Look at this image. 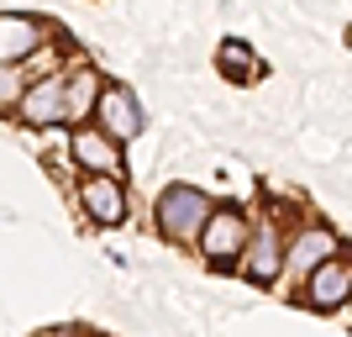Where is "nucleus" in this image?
Masks as SVG:
<instances>
[{"instance_id":"obj_8","label":"nucleus","mask_w":352,"mask_h":337,"mask_svg":"<svg viewBox=\"0 0 352 337\" xmlns=\"http://www.w3.org/2000/svg\"><path fill=\"white\" fill-rule=\"evenodd\" d=\"M74 163L89 174H121V143L100 127H79L74 132Z\"/></svg>"},{"instance_id":"obj_5","label":"nucleus","mask_w":352,"mask_h":337,"mask_svg":"<svg viewBox=\"0 0 352 337\" xmlns=\"http://www.w3.org/2000/svg\"><path fill=\"white\" fill-rule=\"evenodd\" d=\"M16 111H21V121H32V127L63 121V74H47V79H37V85H21Z\"/></svg>"},{"instance_id":"obj_2","label":"nucleus","mask_w":352,"mask_h":337,"mask_svg":"<svg viewBox=\"0 0 352 337\" xmlns=\"http://www.w3.org/2000/svg\"><path fill=\"white\" fill-rule=\"evenodd\" d=\"M347 290H352V264L347 258H321V264L305 274V306L310 311H342L347 306Z\"/></svg>"},{"instance_id":"obj_9","label":"nucleus","mask_w":352,"mask_h":337,"mask_svg":"<svg viewBox=\"0 0 352 337\" xmlns=\"http://www.w3.org/2000/svg\"><path fill=\"white\" fill-rule=\"evenodd\" d=\"M337 253V232H326V227H310V232L294 237V248L284 253V264H289V274H310V269L321 264V258H331Z\"/></svg>"},{"instance_id":"obj_1","label":"nucleus","mask_w":352,"mask_h":337,"mask_svg":"<svg viewBox=\"0 0 352 337\" xmlns=\"http://www.w3.org/2000/svg\"><path fill=\"white\" fill-rule=\"evenodd\" d=\"M210 216V201L200 190H190V185H174V190H163L158 205H153V221H158L163 237H174V243H190L200 227H206Z\"/></svg>"},{"instance_id":"obj_10","label":"nucleus","mask_w":352,"mask_h":337,"mask_svg":"<svg viewBox=\"0 0 352 337\" xmlns=\"http://www.w3.org/2000/svg\"><path fill=\"white\" fill-rule=\"evenodd\" d=\"M37 43H43V27L32 16H0V63H16L27 53H37Z\"/></svg>"},{"instance_id":"obj_6","label":"nucleus","mask_w":352,"mask_h":337,"mask_svg":"<svg viewBox=\"0 0 352 337\" xmlns=\"http://www.w3.org/2000/svg\"><path fill=\"white\" fill-rule=\"evenodd\" d=\"M79 205L89 211V221H100V227H116L126 216V190H121L116 174H89L79 185Z\"/></svg>"},{"instance_id":"obj_11","label":"nucleus","mask_w":352,"mask_h":337,"mask_svg":"<svg viewBox=\"0 0 352 337\" xmlns=\"http://www.w3.org/2000/svg\"><path fill=\"white\" fill-rule=\"evenodd\" d=\"M95 95H100V74L95 69L63 74V121H85L95 111Z\"/></svg>"},{"instance_id":"obj_4","label":"nucleus","mask_w":352,"mask_h":337,"mask_svg":"<svg viewBox=\"0 0 352 337\" xmlns=\"http://www.w3.org/2000/svg\"><path fill=\"white\" fill-rule=\"evenodd\" d=\"M200 253H206L210 264H232L236 253H242V243H248V221L236 216V211H210L206 227H200Z\"/></svg>"},{"instance_id":"obj_12","label":"nucleus","mask_w":352,"mask_h":337,"mask_svg":"<svg viewBox=\"0 0 352 337\" xmlns=\"http://www.w3.org/2000/svg\"><path fill=\"white\" fill-rule=\"evenodd\" d=\"M216 63H221V74H226L232 85H248L252 74H258V59H252V48L232 43V37H226V43L216 48Z\"/></svg>"},{"instance_id":"obj_3","label":"nucleus","mask_w":352,"mask_h":337,"mask_svg":"<svg viewBox=\"0 0 352 337\" xmlns=\"http://www.w3.org/2000/svg\"><path fill=\"white\" fill-rule=\"evenodd\" d=\"M89 116L100 121V132H111L116 143H132L137 132H142V111H137L132 90L121 85H100V95H95V111Z\"/></svg>"},{"instance_id":"obj_13","label":"nucleus","mask_w":352,"mask_h":337,"mask_svg":"<svg viewBox=\"0 0 352 337\" xmlns=\"http://www.w3.org/2000/svg\"><path fill=\"white\" fill-rule=\"evenodd\" d=\"M21 85H27V74L16 69V63H0V111H11V105H16Z\"/></svg>"},{"instance_id":"obj_7","label":"nucleus","mask_w":352,"mask_h":337,"mask_svg":"<svg viewBox=\"0 0 352 337\" xmlns=\"http://www.w3.org/2000/svg\"><path fill=\"white\" fill-rule=\"evenodd\" d=\"M242 274L248 279H258V285H274L279 279V269H284V243H279V232L274 227H258V232H248V243H242Z\"/></svg>"}]
</instances>
